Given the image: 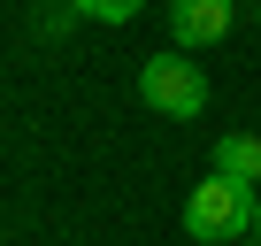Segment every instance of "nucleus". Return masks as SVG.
<instances>
[{
	"label": "nucleus",
	"instance_id": "nucleus-1",
	"mask_svg": "<svg viewBox=\"0 0 261 246\" xmlns=\"http://www.w3.org/2000/svg\"><path fill=\"white\" fill-rule=\"evenodd\" d=\"M253 200H261V185L207 177V185H192V200H185V231H192L200 246H230V238L253 231Z\"/></svg>",
	"mask_w": 261,
	"mask_h": 246
},
{
	"label": "nucleus",
	"instance_id": "nucleus-5",
	"mask_svg": "<svg viewBox=\"0 0 261 246\" xmlns=\"http://www.w3.org/2000/svg\"><path fill=\"white\" fill-rule=\"evenodd\" d=\"M146 0H69V16H100V23H130Z\"/></svg>",
	"mask_w": 261,
	"mask_h": 246
},
{
	"label": "nucleus",
	"instance_id": "nucleus-2",
	"mask_svg": "<svg viewBox=\"0 0 261 246\" xmlns=\"http://www.w3.org/2000/svg\"><path fill=\"white\" fill-rule=\"evenodd\" d=\"M139 100L162 108V115H200V108H207V77H200V62H185V54H154V62L139 69Z\"/></svg>",
	"mask_w": 261,
	"mask_h": 246
},
{
	"label": "nucleus",
	"instance_id": "nucleus-7",
	"mask_svg": "<svg viewBox=\"0 0 261 246\" xmlns=\"http://www.w3.org/2000/svg\"><path fill=\"white\" fill-rule=\"evenodd\" d=\"M253 246H261V238H253Z\"/></svg>",
	"mask_w": 261,
	"mask_h": 246
},
{
	"label": "nucleus",
	"instance_id": "nucleus-6",
	"mask_svg": "<svg viewBox=\"0 0 261 246\" xmlns=\"http://www.w3.org/2000/svg\"><path fill=\"white\" fill-rule=\"evenodd\" d=\"M253 238H261V200H253Z\"/></svg>",
	"mask_w": 261,
	"mask_h": 246
},
{
	"label": "nucleus",
	"instance_id": "nucleus-3",
	"mask_svg": "<svg viewBox=\"0 0 261 246\" xmlns=\"http://www.w3.org/2000/svg\"><path fill=\"white\" fill-rule=\"evenodd\" d=\"M230 23H238L230 0H169V31H177V46H215Z\"/></svg>",
	"mask_w": 261,
	"mask_h": 246
},
{
	"label": "nucleus",
	"instance_id": "nucleus-4",
	"mask_svg": "<svg viewBox=\"0 0 261 246\" xmlns=\"http://www.w3.org/2000/svg\"><path fill=\"white\" fill-rule=\"evenodd\" d=\"M215 177L261 185V139H253V131H223V139H215Z\"/></svg>",
	"mask_w": 261,
	"mask_h": 246
}]
</instances>
